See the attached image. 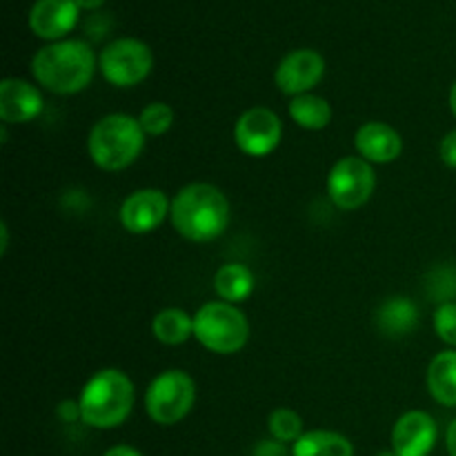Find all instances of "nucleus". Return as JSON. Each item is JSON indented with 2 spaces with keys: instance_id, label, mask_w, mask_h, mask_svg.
<instances>
[{
  "instance_id": "nucleus-1",
  "label": "nucleus",
  "mask_w": 456,
  "mask_h": 456,
  "mask_svg": "<svg viewBox=\"0 0 456 456\" xmlns=\"http://www.w3.org/2000/svg\"><path fill=\"white\" fill-rule=\"evenodd\" d=\"M96 65V56L85 40H58L36 52L31 58V74L47 92L71 96L89 87Z\"/></svg>"
},
{
  "instance_id": "nucleus-2",
  "label": "nucleus",
  "mask_w": 456,
  "mask_h": 456,
  "mask_svg": "<svg viewBox=\"0 0 456 456\" xmlns=\"http://www.w3.org/2000/svg\"><path fill=\"white\" fill-rule=\"evenodd\" d=\"M230 200L218 187L191 183L172 200L169 218L183 239L191 243H209L230 225Z\"/></svg>"
},
{
  "instance_id": "nucleus-3",
  "label": "nucleus",
  "mask_w": 456,
  "mask_h": 456,
  "mask_svg": "<svg viewBox=\"0 0 456 456\" xmlns=\"http://www.w3.org/2000/svg\"><path fill=\"white\" fill-rule=\"evenodd\" d=\"M136 392L123 370L105 368L94 374L80 392V417L83 423L96 430H111L127 421L132 414Z\"/></svg>"
},
{
  "instance_id": "nucleus-4",
  "label": "nucleus",
  "mask_w": 456,
  "mask_h": 456,
  "mask_svg": "<svg viewBox=\"0 0 456 456\" xmlns=\"http://www.w3.org/2000/svg\"><path fill=\"white\" fill-rule=\"evenodd\" d=\"M145 150V132L138 118L129 114L102 116L92 127L87 151L94 165L105 172H120L136 163Z\"/></svg>"
},
{
  "instance_id": "nucleus-5",
  "label": "nucleus",
  "mask_w": 456,
  "mask_h": 456,
  "mask_svg": "<svg viewBox=\"0 0 456 456\" xmlns=\"http://www.w3.org/2000/svg\"><path fill=\"white\" fill-rule=\"evenodd\" d=\"M194 338L214 354H236L249 341V321L232 303H205L194 314Z\"/></svg>"
},
{
  "instance_id": "nucleus-6",
  "label": "nucleus",
  "mask_w": 456,
  "mask_h": 456,
  "mask_svg": "<svg viewBox=\"0 0 456 456\" xmlns=\"http://www.w3.org/2000/svg\"><path fill=\"white\" fill-rule=\"evenodd\" d=\"M196 403V383L183 370H167L147 386L145 410L159 426H176Z\"/></svg>"
},
{
  "instance_id": "nucleus-7",
  "label": "nucleus",
  "mask_w": 456,
  "mask_h": 456,
  "mask_svg": "<svg viewBox=\"0 0 456 456\" xmlns=\"http://www.w3.org/2000/svg\"><path fill=\"white\" fill-rule=\"evenodd\" d=\"M154 67L151 49L138 38L111 40L98 56L102 78L114 87H134L150 76Z\"/></svg>"
},
{
  "instance_id": "nucleus-8",
  "label": "nucleus",
  "mask_w": 456,
  "mask_h": 456,
  "mask_svg": "<svg viewBox=\"0 0 456 456\" xmlns=\"http://www.w3.org/2000/svg\"><path fill=\"white\" fill-rule=\"evenodd\" d=\"M377 190V174L372 163L356 156L337 160L328 174V196L343 212H354L372 199Z\"/></svg>"
},
{
  "instance_id": "nucleus-9",
  "label": "nucleus",
  "mask_w": 456,
  "mask_h": 456,
  "mask_svg": "<svg viewBox=\"0 0 456 456\" xmlns=\"http://www.w3.org/2000/svg\"><path fill=\"white\" fill-rule=\"evenodd\" d=\"M283 138V123L267 107H249L234 125V141L243 154L252 159L270 156Z\"/></svg>"
},
{
  "instance_id": "nucleus-10",
  "label": "nucleus",
  "mask_w": 456,
  "mask_h": 456,
  "mask_svg": "<svg viewBox=\"0 0 456 456\" xmlns=\"http://www.w3.org/2000/svg\"><path fill=\"white\" fill-rule=\"evenodd\" d=\"M325 74V58L314 49H294L276 67V87L288 96L310 94Z\"/></svg>"
},
{
  "instance_id": "nucleus-11",
  "label": "nucleus",
  "mask_w": 456,
  "mask_h": 456,
  "mask_svg": "<svg viewBox=\"0 0 456 456\" xmlns=\"http://www.w3.org/2000/svg\"><path fill=\"white\" fill-rule=\"evenodd\" d=\"M172 203L167 200L165 191L147 187L129 194L120 205V223L129 234H150L163 225L169 216Z\"/></svg>"
},
{
  "instance_id": "nucleus-12",
  "label": "nucleus",
  "mask_w": 456,
  "mask_h": 456,
  "mask_svg": "<svg viewBox=\"0 0 456 456\" xmlns=\"http://www.w3.org/2000/svg\"><path fill=\"white\" fill-rule=\"evenodd\" d=\"M436 439V421L423 410H410L392 428V450L399 456H430Z\"/></svg>"
},
{
  "instance_id": "nucleus-13",
  "label": "nucleus",
  "mask_w": 456,
  "mask_h": 456,
  "mask_svg": "<svg viewBox=\"0 0 456 456\" xmlns=\"http://www.w3.org/2000/svg\"><path fill=\"white\" fill-rule=\"evenodd\" d=\"M78 16L76 0H36L29 12V29L38 38L58 43L74 29Z\"/></svg>"
},
{
  "instance_id": "nucleus-14",
  "label": "nucleus",
  "mask_w": 456,
  "mask_h": 456,
  "mask_svg": "<svg viewBox=\"0 0 456 456\" xmlns=\"http://www.w3.org/2000/svg\"><path fill=\"white\" fill-rule=\"evenodd\" d=\"M43 111V94L38 87L20 78H4L0 83V118L4 125L29 123Z\"/></svg>"
},
{
  "instance_id": "nucleus-15",
  "label": "nucleus",
  "mask_w": 456,
  "mask_h": 456,
  "mask_svg": "<svg viewBox=\"0 0 456 456\" xmlns=\"http://www.w3.org/2000/svg\"><path fill=\"white\" fill-rule=\"evenodd\" d=\"M356 151L361 159H365L372 165H386L392 163L403 151V141L401 134L396 132L392 125L381 123V120H372V123L361 125L359 132L354 136Z\"/></svg>"
},
{
  "instance_id": "nucleus-16",
  "label": "nucleus",
  "mask_w": 456,
  "mask_h": 456,
  "mask_svg": "<svg viewBox=\"0 0 456 456\" xmlns=\"http://www.w3.org/2000/svg\"><path fill=\"white\" fill-rule=\"evenodd\" d=\"M379 332L387 338H405L417 330L419 307L405 297H390L377 307L374 314Z\"/></svg>"
},
{
  "instance_id": "nucleus-17",
  "label": "nucleus",
  "mask_w": 456,
  "mask_h": 456,
  "mask_svg": "<svg viewBox=\"0 0 456 456\" xmlns=\"http://www.w3.org/2000/svg\"><path fill=\"white\" fill-rule=\"evenodd\" d=\"M428 390L445 408H456V350H444L430 361Z\"/></svg>"
},
{
  "instance_id": "nucleus-18",
  "label": "nucleus",
  "mask_w": 456,
  "mask_h": 456,
  "mask_svg": "<svg viewBox=\"0 0 456 456\" xmlns=\"http://www.w3.org/2000/svg\"><path fill=\"white\" fill-rule=\"evenodd\" d=\"M214 289L225 303H243L252 297L254 292V274L249 267L240 263H227L221 265L214 274Z\"/></svg>"
},
{
  "instance_id": "nucleus-19",
  "label": "nucleus",
  "mask_w": 456,
  "mask_h": 456,
  "mask_svg": "<svg viewBox=\"0 0 456 456\" xmlns=\"http://www.w3.org/2000/svg\"><path fill=\"white\" fill-rule=\"evenodd\" d=\"M292 456H354V445L338 432L310 430L294 444Z\"/></svg>"
},
{
  "instance_id": "nucleus-20",
  "label": "nucleus",
  "mask_w": 456,
  "mask_h": 456,
  "mask_svg": "<svg viewBox=\"0 0 456 456\" xmlns=\"http://www.w3.org/2000/svg\"><path fill=\"white\" fill-rule=\"evenodd\" d=\"M151 334L163 346H183L194 337V316L178 307H167L159 312L151 321Z\"/></svg>"
},
{
  "instance_id": "nucleus-21",
  "label": "nucleus",
  "mask_w": 456,
  "mask_h": 456,
  "mask_svg": "<svg viewBox=\"0 0 456 456\" xmlns=\"http://www.w3.org/2000/svg\"><path fill=\"white\" fill-rule=\"evenodd\" d=\"M289 116L298 127L307 129V132H319L332 123V107L325 98L314 96V94H303V96L292 98Z\"/></svg>"
},
{
  "instance_id": "nucleus-22",
  "label": "nucleus",
  "mask_w": 456,
  "mask_h": 456,
  "mask_svg": "<svg viewBox=\"0 0 456 456\" xmlns=\"http://www.w3.org/2000/svg\"><path fill=\"white\" fill-rule=\"evenodd\" d=\"M272 439L281 444H297L303 436V419L289 408H276L267 419Z\"/></svg>"
},
{
  "instance_id": "nucleus-23",
  "label": "nucleus",
  "mask_w": 456,
  "mask_h": 456,
  "mask_svg": "<svg viewBox=\"0 0 456 456\" xmlns=\"http://www.w3.org/2000/svg\"><path fill=\"white\" fill-rule=\"evenodd\" d=\"M426 292L435 298V303L456 301V267L454 265H439L428 274Z\"/></svg>"
},
{
  "instance_id": "nucleus-24",
  "label": "nucleus",
  "mask_w": 456,
  "mask_h": 456,
  "mask_svg": "<svg viewBox=\"0 0 456 456\" xmlns=\"http://www.w3.org/2000/svg\"><path fill=\"white\" fill-rule=\"evenodd\" d=\"M138 123L147 136H163L174 125V110L167 102H150L138 114Z\"/></svg>"
},
{
  "instance_id": "nucleus-25",
  "label": "nucleus",
  "mask_w": 456,
  "mask_h": 456,
  "mask_svg": "<svg viewBox=\"0 0 456 456\" xmlns=\"http://www.w3.org/2000/svg\"><path fill=\"white\" fill-rule=\"evenodd\" d=\"M435 332L445 346L456 347V301L444 303L435 312Z\"/></svg>"
},
{
  "instance_id": "nucleus-26",
  "label": "nucleus",
  "mask_w": 456,
  "mask_h": 456,
  "mask_svg": "<svg viewBox=\"0 0 456 456\" xmlns=\"http://www.w3.org/2000/svg\"><path fill=\"white\" fill-rule=\"evenodd\" d=\"M439 156L448 167L456 169V129L444 136V141L439 145Z\"/></svg>"
},
{
  "instance_id": "nucleus-27",
  "label": "nucleus",
  "mask_w": 456,
  "mask_h": 456,
  "mask_svg": "<svg viewBox=\"0 0 456 456\" xmlns=\"http://www.w3.org/2000/svg\"><path fill=\"white\" fill-rule=\"evenodd\" d=\"M252 456H289V454H288V448H285V444L272 439V441H261V444L254 448Z\"/></svg>"
},
{
  "instance_id": "nucleus-28",
  "label": "nucleus",
  "mask_w": 456,
  "mask_h": 456,
  "mask_svg": "<svg viewBox=\"0 0 456 456\" xmlns=\"http://www.w3.org/2000/svg\"><path fill=\"white\" fill-rule=\"evenodd\" d=\"M56 414L65 423L83 421V417H80V403H78V401H62V403L56 408Z\"/></svg>"
},
{
  "instance_id": "nucleus-29",
  "label": "nucleus",
  "mask_w": 456,
  "mask_h": 456,
  "mask_svg": "<svg viewBox=\"0 0 456 456\" xmlns=\"http://www.w3.org/2000/svg\"><path fill=\"white\" fill-rule=\"evenodd\" d=\"M102 456H142L138 452L136 448H132V445H114V448L107 450Z\"/></svg>"
},
{
  "instance_id": "nucleus-30",
  "label": "nucleus",
  "mask_w": 456,
  "mask_h": 456,
  "mask_svg": "<svg viewBox=\"0 0 456 456\" xmlns=\"http://www.w3.org/2000/svg\"><path fill=\"white\" fill-rule=\"evenodd\" d=\"M445 448H448L450 456H456V419L448 426V432H445Z\"/></svg>"
},
{
  "instance_id": "nucleus-31",
  "label": "nucleus",
  "mask_w": 456,
  "mask_h": 456,
  "mask_svg": "<svg viewBox=\"0 0 456 456\" xmlns=\"http://www.w3.org/2000/svg\"><path fill=\"white\" fill-rule=\"evenodd\" d=\"M80 9H87V12H94V9H101L105 4V0H76Z\"/></svg>"
},
{
  "instance_id": "nucleus-32",
  "label": "nucleus",
  "mask_w": 456,
  "mask_h": 456,
  "mask_svg": "<svg viewBox=\"0 0 456 456\" xmlns=\"http://www.w3.org/2000/svg\"><path fill=\"white\" fill-rule=\"evenodd\" d=\"M0 234H3V243H0V252H7V245H9V230H7V225H0Z\"/></svg>"
},
{
  "instance_id": "nucleus-33",
  "label": "nucleus",
  "mask_w": 456,
  "mask_h": 456,
  "mask_svg": "<svg viewBox=\"0 0 456 456\" xmlns=\"http://www.w3.org/2000/svg\"><path fill=\"white\" fill-rule=\"evenodd\" d=\"M450 110H452V114L456 118V83L452 85V89H450Z\"/></svg>"
},
{
  "instance_id": "nucleus-34",
  "label": "nucleus",
  "mask_w": 456,
  "mask_h": 456,
  "mask_svg": "<svg viewBox=\"0 0 456 456\" xmlns=\"http://www.w3.org/2000/svg\"><path fill=\"white\" fill-rule=\"evenodd\" d=\"M377 456H399V454H396L395 450H390V452H379Z\"/></svg>"
}]
</instances>
